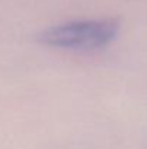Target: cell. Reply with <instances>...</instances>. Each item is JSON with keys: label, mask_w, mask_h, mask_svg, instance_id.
Wrapping results in <instances>:
<instances>
[{"label": "cell", "mask_w": 147, "mask_h": 149, "mask_svg": "<svg viewBox=\"0 0 147 149\" xmlns=\"http://www.w3.org/2000/svg\"><path fill=\"white\" fill-rule=\"evenodd\" d=\"M120 25L112 19L81 20L53 26L39 39L42 44L71 51H95L110 45L118 35Z\"/></svg>", "instance_id": "1"}]
</instances>
